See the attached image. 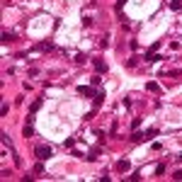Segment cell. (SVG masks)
<instances>
[{
    "mask_svg": "<svg viewBox=\"0 0 182 182\" xmlns=\"http://www.w3.org/2000/svg\"><path fill=\"white\" fill-rule=\"evenodd\" d=\"M36 158H39V160H49L51 158V148H49V146H36Z\"/></svg>",
    "mask_w": 182,
    "mask_h": 182,
    "instance_id": "obj_1",
    "label": "cell"
},
{
    "mask_svg": "<svg viewBox=\"0 0 182 182\" xmlns=\"http://www.w3.org/2000/svg\"><path fill=\"white\" fill-rule=\"evenodd\" d=\"M92 66H95L97 73H107V63H104L102 58H92Z\"/></svg>",
    "mask_w": 182,
    "mask_h": 182,
    "instance_id": "obj_2",
    "label": "cell"
},
{
    "mask_svg": "<svg viewBox=\"0 0 182 182\" xmlns=\"http://www.w3.org/2000/svg\"><path fill=\"white\" fill-rule=\"evenodd\" d=\"M78 92L85 95V97H95V95H97L95 90H92V87H87V85H80V87H78Z\"/></svg>",
    "mask_w": 182,
    "mask_h": 182,
    "instance_id": "obj_3",
    "label": "cell"
},
{
    "mask_svg": "<svg viewBox=\"0 0 182 182\" xmlns=\"http://www.w3.org/2000/svg\"><path fill=\"white\" fill-rule=\"evenodd\" d=\"M160 49V41H155V44H151V49L148 51H146V56H143V61H151V56H153V53Z\"/></svg>",
    "mask_w": 182,
    "mask_h": 182,
    "instance_id": "obj_4",
    "label": "cell"
},
{
    "mask_svg": "<svg viewBox=\"0 0 182 182\" xmlns=\"http://www.w3.org/2000/svg\"><path fill=\"white\" fill-rule=\"evenodd\" d=\"M102 100H104V92H97L95 100H92V109H100L102 107Z\"/></svg>",
    "mask_w": 182,
    "mask_h": 182,
    "instance_id": "obj_5",
    "label": "cell"
},
{
    "mask_svg": "<svg viewBox=\"0 0 182 182\" xmlns=\"http://www.w3.org/2000/svg\"><path fill=\"white\" fill-rule=\"evenodd\" d=\"M129 168H131V165H129V160H119V163H117V170H121V172H126Z\"/></svg>",
    "mask_w": 182,
    "mask_h": 182,
    "instance_id": "obj_6",
    "label": "cell"
},
{
    "mask_svg": "<svg viewBox=\"0 0 182 182\" xmlns=\"http://www.w3.org/2000/svg\"><path fill=\"white\" fill-rule=\"evenodd\" d=\"M155 175H158V177H163V175H165V163H160V165L155 168Z\"/></svg>",
    "mask_w": 182,
    "mask_h": 182,
    "instance_id": "obj_7",
    "label": "cell"
},
{
    "mask_svg": "<svg viewBox=\"0 0 182 182\" xmlns=\"http://www.w3.org/2000/svg\"><path fill=\"white\" fill-rule=\"evenodd\" d=\"M39 107H41V100H34V102H32V107H29V112L34 114V112H36V109H39Z\"/></svg>",
    "mask_w": 182,
    "mask_h": 182,
    "instance_id": "obj_8",
    "label": "cell"
},
{
    "mask_svg": "<svg viewBox=\"0 0 182 182\" xmlns=\"http://www.w3.org/2000/svg\"><path fill=\"white\" fill-rule=\"evenodd\" d=\"M146 90H151V92H158V90H160V87H158V83H153V80H151L148 85H146Z\"/></svg>",
    "mask_w": 182,
    "mask_h": 182,
    "instance_id": "obj_9",
    "label": "cell"
},
{
    "mask_svg": "<svg viewBox=\"0 0 182 182\" xmlns=\"http://www.w3.org/2000/svg\"><path fill=\"white\" fill-rule=\"evenodd\" d=\"M22 134H24V136H27V138H29V136H32V134H34V129H32V124H24V131H22Z\"/></svg>",
    "mask_w": 182,
    "mask_h": 182,
    "instance_id": "obj_10",
    "label": "cell"
},
{
    "mask_svg": "<svg viewBox=\"0 0 182 182\" xmlns=\"http://www.w3.org/2000/svg\"><path fill=\"white\" fill-rule=\"evenodd\" d=\"M15 39V34H10V32H3V41L7 44V41H12Z\"/></svg>",
    "mask_w": 182,
    "mask_h": 182,
    "instance_id": "obj_11",
    "label": "cell"
},
{
    "mask_svg": "<svg viewBox=\"0 0 182 182\" xmlns=\"http://www.w3.org/2000/svg\"><path fill=\"white\" fill-rule=\"evenodd\" d=\"M85 61H87L85 53H78V56H75V63H85Z\"/></svg>",
    "mask_w": 182,
    "mask_h": 182,
    "instance_id": "obj_12",
    "label": "cell"
},
{
    "mask_svg": "<svg viewBox=\"0 0 182 182\" xmlns=\"http://www.w3.org/2000/svg\"><path fill=\"white\" fill-rule=\"evenodd\" d=\"M39 49H46V51H51V49H53V44H51V41H44V44H39Z\"/></svg>",
    "mask_w": 182,
    "mask_h": 182,
    "instance_id": "obj_13",
    "label": "cell"
},
{
    "mask_svg": "<svg viewBox=\"0 0 182 182\" xmlns=\"http://www.w3.org/2000/svg\"><path fill=\"white\" fill-rule=\"evenodd\" d=\"M34 172H36V175H41V172H44V165H41V163H36V168H34Z\"/></svg>",
    "mask_w": 182,
    "mask_h": 182,
    "instance_id": "obj_14",
    "label": "cell"
},
{
    "mask_svg": "<svg viewBox=\"0 0 182 182\" xmlns=\"http://www.w3.org/2000/svg\"><path fill=\"white\" fill-rule=\"evenodd\" d=\"M129 180H134V182H136V180H141V172H131V175H129Z\"/></svg>",
    "mask_w": 182,
    "mask_h": 182,
    "instance_id": "obj_15",
    "label": "cell"
},
{
    "mask_svg": "<svg viewBox=\"0 0 182 182\" xmlns=\"http://www.w3.org/2000/svg\"><path fill=\"white\" fill-rule=\"evenodd\" d=\"M126 3V0H119V3H117V10H121V5Z\"/></svg>",
    "mask_w": 182,
    "mask_h": 182,
    "instance_id": "obj_16",
    "label": "cell"
},
{
    "mask_svg": "<svg viewBox=\"0 0 182 182\" xmlns=\"http://www.w3.org/2000/svg\"><path fill=\"white\" fill-rule=\"evenodd\" d=\"M177 158H180V160H182V153H180V155H177Z\"/></svg>",
    "mask_w": 182,
    "mask_h": 182,
    "instance_id": "obj_17",
    "label": "cell"
},
{
    "mask_svg": "<svg viewBox=\"0 0 182 182\" xmlns=\"http://www.w3.org/2000/svg\"><path fill=\"white\" fill-rule=\"evenodd\" d=\"M172 3H180V0H172Z\"/></svg>",
    "mask_w": 182,
    "mask_h": 182,
    "instance_id": "obj_18",
    "label": "cell"
}]
</instances>
